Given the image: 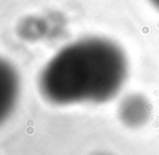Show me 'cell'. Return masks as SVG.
<instances>
[{
	"mask_svg": "<svg viewBox=\"0 0 159 155\" xmlns=\"http://www.w3.org/2000/svg\"><path fill=\"white\" fill-rule=\"evenodd\" d=\"M128 73V59L118 45L105 38H84L62 48L46 63L38 89L54 105L99 104L119 93Z\"/></svg>",
	"mask_w": 159,
	"mask_h": 155,
	"instance_id": "obj_1",
	"label": "cell"
},
{
	"mask_svg": "<svg viewBox=\"0 0 159 155\" xmlns=\"http://www.w3.org/2000/svg\"><path fill=\"white\" fill-rule=\"evenodd\" d=\"M150 104L144 96L138 93L126 96L118 109L122 124L130 128H138L148 122L150 116Z\"/></svg>",
	"mask_w": 159,
	"mask_h": 155,
	"instance_id": "obj_2",
	"label": "cell"
},
{
	"mask_svg": "<svg viewBox=\"0 0 159 155\" xmlns=\"http://www.w3.org/2000/svg\"><path fill=\"white\" fill-rule=\"evenodd\" d=\"M19 93V79L14 68L7 63L0 66V117L10 114Z\"/></svg>",
	"mask_w": 159,
	"mask_h": 155,
	"instance_id": "obj_3",
	"label": "cell"
},
{
	"mask_svg": "<svg viewBox=\"0 0 159 155\" xmlns=\"http://www.w3.org/2000/svg\"><path fill=\"white\" fill-rule=\"evenodd\" d=\"M150 2H151L152 5L159 10V0H150Z\"/></svg>",
	"mask_w": 159,
	"mask_h": 155,
	"instance_id": "obj_4",
	"label": "cell"
},
{
	"mask_svg": "<svg viewBox=\"0 0 159 155\" xmlns=\"http://www.w3.org/2000/svg\"><path fill=\"white\" fill-rule=\"evenodd\" d=\"M91 155H112V154L107 153V152H96V153H94V154H91Z\"/></svg>",
	"mask_w": 159,
	"mask_h": 155,
	"instance_id": "obj_5",
	"label": "cell"
}]
</instances>
